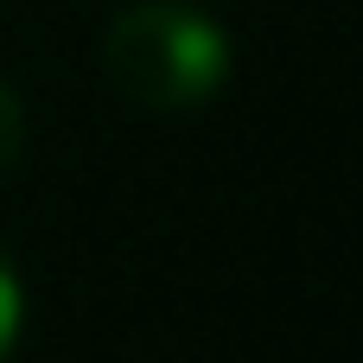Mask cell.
I'll list each match as a JSON object with an SVG mask.
<instances>
[{
  "instance_id": "1",
  "label": "cell",
  "mask_w": 363,
  "mask_h": 363,
  "mask_svg": "<svg viewBox=\"0 0 363 363\" xmlns=\"http://www.w3.org/2000/svg\"><path fill=\"white\" fill-rule=\"evenodd\" d=\"M236 45L198 0H128L102 26V77L160 115L204 108L230 89Z\"/></svg>"
},
{
  "instance_id": "2",
  "label": "cell",
  "mask_w": 363,
  "mask_h": 363,
  "mask_svg": "<svg viewBox=\"0 0 363 363\" xmlns=\"http://www.w3.org/2000/svg\"><path fill=\"white\" fill-rule=\"evenodd\" d=\"M19 319H26V287H19V268H13V255L0 242V363L19 345Z\"/></svg>"
},
{
  "instance_id": "3",
  "label": "cell",
  "mask_w": 363,
  "mask_h": 363,
  "mask_svg": "<svg viewBox=\"0 0 363 363\" xmlns=\"http://www.w3.org/2000/svg\"><path fill=\"white\" fill-rule=\"evenodd\" d=\"M19 147H26V102H19V89L0 77V179L19 166Z\"/></svg>"
}]
</instances>
